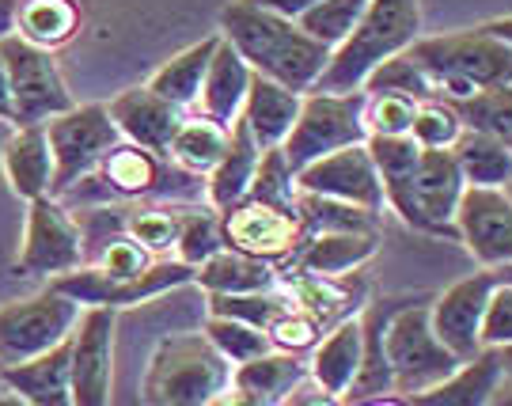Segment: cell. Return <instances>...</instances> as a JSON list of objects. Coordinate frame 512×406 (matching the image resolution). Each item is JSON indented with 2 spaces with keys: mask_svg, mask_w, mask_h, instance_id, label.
<instances>
[{
  "mask_svg": "<svg viewBox=\"0 0 512 406\" xmlns=\"http://www.w3.org/2000/svg\"><path fill=\"white\" fill-rule=\"evenodd\" d=\"M220 35L236 46L251 73L293 92H311L330 65V46L315 42L296 19L258 8L251 0H232L220 12Z\"/></svg>",
  "mask_w": 512,
  "mask_h": 406,
  "instance_id": "1",
  "label": "cell"
},
{
  "mask_svg": "<svg viewBox=\"0 0 512 406\" xmlns=\"http://www.w3.org/2000/svg\"><path fill=\"white\" fill-rule=\"evenodd\" d=\"M421 38V0H368L365 16L342 46L330 50L319 92H365V80L384 61L399 57Z\"/></svg>",
  "mask_w": 512,
  "mask_h": 406,
  "instance_id": "2",
  "label": "cell"
},
{
  "mask_svg": "<svg viewBox=\"0 0 512 406\" xmlns=\"http://www.w3.org/2000/svg\"><path fill=\"white\" fill-rule=\"evenodd\" d=\"M406 54L418 61L421 73L433 84V95L444 103H459L486 88L512 84V46L486 35L482 27L418 38Z\"/></svg>",
  "mask_w": 512,
  "mask_h": 406,
  "instance_id": "3",
  "label": "cell"
},
{
  "mask_svg": "<svg viewBox=\"0 0 512 406\" xmlns=\"http://www.w3.org/2000/svg\"><path fill=\"white\" fill-rule=\"evenodd\" d=\"M232 384V365L205 331L164 334L148 357L141 399L145 406H209Z\"/></svg>",
  "mask_w": 512,
  "mask_h": 406,
  "instance_id": "4",
  "label": "cell"
},
{
  "mask_svg": "<svg viewBox=\"0 0 512 406\" xmlns=\"http://www.w3.org/2000/svg\"><path fill=\"white\" fill-rule=\"evenodd\" d=\"M384 353L395 395H418L440 384L459 365V357L437 338L429 323V304H403L384 319Z\"/></svg>",
  "mask_w": 512,
  "mask_h": 406,
  "instance_id": "5",
  "label": "cell"
},
{
  "mask_svg": "<svg viewBox=\"0 0 512 406\" xmlns=\"http://www.w3.org/2000/svg\"><path fill=\"white\" fill-rule=\"evenodd\" d=\"M365 103H368L365 92H319V88L304 92L293 133L281 145L289 167L300 171L311 160L330 156L338 148L365 145L368 141Z\"/></svg>",
  "mask_w": 512,
  "mask_h": 406,
  "instance_id": "6",
  "label": "cell"
},
{
  "mask_svg": "<svg viewBox=\"0 0 512 406\" xmlns=\"http://www.w3.org/2000/svg\"><path fill=\"white\" fill-rule=\"evenodd\" d=\"M50 152H54V198L69 194L80 179H88L95 167L122 145V133L110 118L107 103L69 107L46 122Z\"/></svg>",
  "mask_w": 512,
  "mask_h": 406,
  "instance_id": "7",
  "label": "cell"
},
{
  "mask_svg": "<svg viewBox=\"0 0 512 406\" xmlns=\"http://www.w3.org/2000/svg\"><path fill=\"white\" fill-rule=\"evenodd\" d=\"M0 57L12 80V107H16L12 122L16 126H46L50 118L76 107L50 50L27 42L23 35H8L0 38Z\"/></svg>",
  "mask_w": 512,
  "mask_h": 406,
  "instance_id": "8",
  "label": "cell"
},
{
  "mask_svg": "<svg viewBox=\"0 0 512 406\" xmlns=\"http://www.w3.org/2000/svg\"><path fill=\"white\" fill-rule=\"evenodd\" d=\"M80 319V304L61 289H42L0 308V365H19L61 346Z\"/></svg>",
  "mask_w": 512,
  "mask_h": 406,
  "instance_id": "9",
  "label": "cell"
},
{
  "mask_svg": "<svg viewBox=\"0 0 512 406\" xmlns=\"http://www.w3.org/2000/svg\"><path fill=\"white\" fill-rule=\"evenodd\" d=\"M88 259V240L73 221V213L61 205V198H35L27 202V224H23V243H19L16 270L27 277H61L84 266Z\"/></svg>",
  "mask_w": 512,
  "mask_h": 406,
  "instance_id": "10",
  "label": "cell"
},
{
  "mask_svg": "<svg viewBox=\"0 0 512 406\" xmlns=\"http://www.w3.org/2000/svg\"><path fill=\"white\" fill-rule=\"evenodd\" d=\"M194 266L186 262H152L145 274L137 277H107L99 274L95 266H76L69 274L54 277L50 285L61 289L65 296H73L76 304L84 308H133V304H145L152 296H164L167 289H179V285H194Z\"/></svg>",
  "mask_w": 512,
  "mask_h": 406,
  "instance_id": "11",
  "label": "cell"
},
{
  "mask_svg": "<svg viewBox=\"0 0 512 406\" xmlns=\"http://www.w3.org/2000/svg\"><path fill=\"white\" fill-rule=\"evenodd\" d=\"M114 308H84L69 334V376L76 406H110L114 384Z\"/></svg>",
  "mask_w": 512,
  "mask_h": 406,
  "instance_id": "12",
  "label": "cell"
},
{
  "mask_svg": "<svg viewBox=\"0 0 512 406\" xmlns=\"http://www.w3.org/2000/svg\"><path fill=\"white\" fill-rule=\"evenodd\" d=\"M456 240L478 266L501 270L512 262V198L501 186H467L456 205Z\"/></svg>",
  "mask_w": 512,
  "mask_h": 406,
  "instance_id": "13",
  "label": "cell"
},
{
  "mask_svg": "<svg viewBox=\"0 0 512 406\" xmlns=\"http://www.w3.org/2000/svg\"><path fill=\"white\" fill-rule=\"evenodd\" d=\"M497 285V270H478V274L459 277L444 293L429 304V323L437 338L456 353L459 361H471L482 353V315L490 304V293Z\"/></svg>",
  "mask_w": 512,
  "mask_h": 406,
  "instance_id": "14",
  "label": "cell"
},
{
  "mask_svg": "<svg viewBox=\"0 0 512 406\" xmlns=\"http://www.w3.org/2000/svg\"><path fill=\"white\" fill-rule=\"evenodd\" d=\"M296 186L304 194H319V198H338V202L365 205L372 213H384V183L380 171L372 164L365 145L338 148L330 156L311 160L308 167L296 171Z\"/></svg>",
  "mask_w": 512,
  "mask_h": 406,
  "instance_id": "15",
  "label": "cell"
},
{
  "mask_svg": "<svg viewBox=\"0 0 512 406\" xmlns=\"http://www.w3.org/2000/svg\"><path fill=\"white\" fill-rule=\"evenodd\" d=\"M220 228H224V243L228 247H236L243 255H255V259H266V262L285 259L304 240V228H300L296 213L277 209V205L251 202V198H243L239 205L224 209Z\"/></svg>",
  "mask_w": 512,
  "mask_h": 406,
  "instance_id": "16",
  "label": "cell"
},
{
  "mask_svg": "<svg viewBox=\"0 0 512 406\" xmlns=\"http://www.w3.org/2000/svg\"><path fill=\"white\" fill-rule=\"evenodd\" d=\"M114 126L122 133V141L129 145H141L156 156H167L171 148V137L179 133L183 118L190 111H179L175 103H167L152 88H126L122 95H114L107 103Z\"/></svg>",
  "mask_w": 512,
  "mask_h": 406,
  "instance_id": "17",
  "label": "cell"
},
{
  "mask_svg": "<svg viewBox=\"0 0 512 406\" xmlns=\"http://www.w3.org/2000/svg\"><path fill=\"white\" fill-rule=\"evenodd\" d=\"M4 179L23 202L35 198H54V152L46 126H16V133L4 141Z\"/></svg>",
  "mask_w": 512,
  "mask_h": 406,
  "instance_id": "18",
  "label": "cell"
},
{
  "mask_svg": "<svg viewBox=\"0 0 512 406\" xmlns=\"http://www.w3.org/2000/svg\"><path fill=\"white\" fill-rule=\"evenodd\" d=\"M0 380H4V388L16 391L19 399L31 406H76L73 376H69V338L31 361L0 365Z\"/></svg>",
  "mask_w": 512,
  "mask_h": 406,
  "instance_id": "19",
  "label": "cell"
},
{
  "mask_svg": "<svg viewBox=\"0 0 512 406\" xmlns=\"http://www.w3.org/2000/svg\"><path fill=\"white\" fill-rule=\"evenodd\" d=\"M501 380H505L501 350H482L471 361H459L440 384L410 395V406H490Z\"/></svg>",
  "mask_w": 512,
  "mask_h": 406,
  "instance_id": "20",
  "label": "cell"
},
{
  "mask_svg": "<svg viewBox=\"0 0 512 406\" xmlns=\"http://www.w3.org/2000/svg\"><path fill=\"white\" fill-rule=\"evenodd\" d=\"M251 65L239 57V50L220 35L217 54L209 61V73L202 80V95H198V114L213 118L220 126H232L243 111V99L251 92Z\"/></svg>",
  "mask_w": 512,
  "mask_h": 406,
  "instance_id": "21",
  "label": "cell"
},
{
  "mask_svg": "<svg viewBox=\"0 0 512 406\" xmlns=\"http://www.w3.org/2000/svg\"><path fill=\"white\" fill-rule=\"evenodd\" d=\"M361 346H365V323H361V315L338 319V323L315 342L308 376L319 388H327L330 395H342V399H346L349 384H353V376L361 369Z\"/></svg>",
  "mask_w": 512,
  "mask_h": 406,
  "instance_id": "22",
  "label": "cell"
},
{
  "mask_svg": "<svg viewBox=\"0 0 512 406\" xmlns=\"http://www.w3.org/2000/svg\"><path fill=\"white\" fill-rule=\"evenodd\" d=\"M300 99H304V92H293V88L255 73L239 118L247 122V130H251V137H255V145L262 152L285 145V137L296 126V114H300Z\"/></svg>",
  "mask_w": 512,
  "mask_h": 406,
  "instance_id": "23",
  "label": "cell"
},
{
  "mask_svg": "<svg viewBox=\"0 0 512 406\" xmlns=\"http://www.w3.org/2000/svg\"><path fill=\"white\" fill-rule=\"evenodd\" d=\"M304 247L296 251V270L315 277H342L361 270L376 247H380V232H315L304 236Z\"/></svg>",
  "mask_w": 512,
  "mask_h": 406,
  "instance_id": "24",
  "label": "cell"
},
{
  "mask_svg": "<svg viewBox=\"0 0 512 406\" xmlns=\"http://www.w3.org/2000/svg\"><path fill=\"white\" fill-rule=\"evenodd\" d=\"M258 160H262V148L255 145V137L247 130V122L236 118L232 126H228V148H224V156L217 160V167L209 171V205L224 213V209H232L247 198V190L255 183V171H258Z\"/></svg>",
  "mask_w": 512,
  "mask_h": 406,
  "instance_id": "25",
  "label": "cell"
},
{
  "mask_svg": "<svg viewBox=\"0 0 512 406\" xmlns=\"http://www.w3.org/2000/svg\"><path fill=\"white\" fill-rule=\"evenodd\" d=\"M217 42H220V31L202 38V42H194V46H186L183 54H175L171 61H164L156 73L148 76V88L160 95V99H167V103H175L179 111H194L198 107V95H202V80L209 73V61L217 54Z\"/></svg>",
  "mask_w": 512,
  "mask_h": 406,
  "instance_id": "26",
  "label": "cell"
},
{
  "mask_svg": "<svg viewBox=\"0 0 512 406\" xmlns=\"http://www.w3.org/2000/svg\"><path fill=\"white\" fill-rule=\"evenodd\" d=\"M194 285H202L209 296H228V293H262L274 289L277 270L274 262L243 255L236 247H220L213 259H205L194 274Z\"/></svg>",
  "mask_w": 512,
  "mask_h": 406,
  "instance_id": "27",
  "label": "cell"
},
{
  "mask_svg": "<svg viewBox=\"0 0 512 406\" xmlns=\"http://www.w3.org/2000/svg\"><path fill=\"white\" fill-rule=\"evenodd\" d=\"M452 156H456L467 186H501L505 190L512 183V145L501 141V137L463 130Z\"/></svg>",
  "mask_w": 512,
  "mask_h": 406,
  "instance_id": "28",
  "label": "cell"
},
{
  "mask_svg": "<svg viewBox=\"0 0 512 406\" xmlns=\"http://www.w3.org/2000/svg\"><path fill=\"white\" fill-rule=\"evenodd\" d=\"M88 179H99V183L107 186L110 194H122V198H141V194H152L156 186H160V160H156V152H148L141 145H122L110 152L103 164L95 167Z\"/></svg>",
  "mask_w": 512,
  "mask_h": 406,
  "instance_id": "29",
  "label": "cell"
},
{
  "mask_svg": "<svg viewBox=\"0 0 512 406\" xmlns=\"http://www.w3.org/2000/svg\"><path fill=\"white\" fill-rule=\"evenodd\" d=\"M308 380V365L300 361V353H285V350H266L255 361H243L232 369V384L236 388H247L270 399V403H285V395Z\"/></svg>",
  "mask_w": 512,
  "mask_h": 406,
  "instance_id": "30",
  "label": "cell"
},
{
  "mask_svg": "<svg viewBox=\"0 0 512 406\" xmlns=\"http://www.w3.org/2000/svg\"><path fill=\"white\" fill-rule=\"evenodd\" d=\"M228 148V126H220L205 114H186L179 133L171 137L167 156L190 175H209Z\"/></svg>",
  "mask_w": 512,
  "mask_h": 406,
  "instance_id": "31",
  "label": "cell"
},
{
  "mask_svg": "<svg viewBox=\"0 0 512 406\" xmlns=\"http://www.w3.org/2000/svg\"><path fill=\"white\" fill-rule=\"evenodd\" d=\"M296 217L304 236L315 232H380V213L365 205L338 202V198H319V194H296Z\"/></svg>",
  "mask_w": 512,
  "mask_h": 406,
  "instance_id": "32",
  "label": "cell"
},
{
  "mask_svg": "<svg viewBox=\"0 0 512 406\" xmlns=\"http://www.w3.org/2000/svg\"><path fill=\"white\" fill-rule=\"evenodd\" d=\"M80 27V12L73 0H23L16 19V35L35 42L42 50H54L69 42Z\"/></svg>",
  "mask_w": 512,
  "mask_h": 406,
  "instance_id": "33",
  "label": "cell"
},
{
  "mask_svg": "<svg viewBox=\"0 0 512 406\" xmlns=\"http://www.w3.org/2000/svg\"><path fill=\"white\" fill-rule=\"evenodd\" d=\"M452 107H456L463 130L490 133V137H501L512 145V84L475 92L471 99H459Z\"/></svg>",
  "mask_w": 512,
  "mask_h": 406,
  "instance_id": "34",
  "label": "cell"
},
{
  "mask_svg": "<svg viewBox=\"0 0 512 406\" xmlns=\"http://www.w3.org/2000/svg\"><path fill=\"white\" fill-rule=\"evenodd\" d=\"M205 338L217 346V353L236 369L243 361H255L266 350H274L270 334L262 327H251V323H239V319H228V315H209L205 323Z\"/></svg>",
  "mask_w": 512,
  "mask_h": 406,
  "instance_id": "35",
  "label": "cell"
},
{
  "mask_svg": "<svg viewBox=\"0 0 512 406\" xmlns=\"http://www.w3.org/2000/svg\"><path fill=\"white\" fill-rule=\"evenodd\" d=\"M224 243V228H220L217 209H190V213H179V236H175V251H179V262L186 266H202L205 259H213Z\"/></svg>",
  "mask_w": 512,
  "mask_h": 406,
  "instance_id": "36",
  "label": "cell"
},
{
  "mask_svg": "<svg viewBox=\"0 0 512 406\" xmlns=\"http://www.w3.org/2000/svg\"><path fill=\"white\" fill-rule=\"evenodd\" d=\"M368 0H319L315 8H308L304 16L296 19L304 31H308L315 42L323 46H342L349 38V31L357 27V19L365 16Z\"/></svg>",
  "mask_w": 512,
  "mask_h": 406,
  "instance_id": "37",
  "label": "cell"
},
{
  "mask_svg": "<svg viewBox=\"0 0 512 406\" xmlns=\"http://www.w3.org/2000/svg\"><path fill=\"white\" fill-rule=\"evenodd\" d=\"M296 194H300V186H296V171L289 167L285 152L281 148H266L262 160H258L255 183L247 190V198L296 213Z\"/></svg>",
  "mask_w": 512,
  "mask_h": 406,
  "instance_id": "38",
  "label": "cell"
},
{
  "mask_svg": "<svg viewBox=\"0 0 512 406\" xmlns=\"http://www.w3.org/2000/svg\"><path fill=\"white\" fill-rule=\"evenodd\" d=\"M289 308H293V300L274 293V289H262V293L209 296V315H228V319L251 323V327H262V331H266L281 312H289Z\"/></svg>",
  "mask_w": 512,
  "mask_h": 406,
  "instance_id": "39",
  "label": "cell"
},
{
  "mask_svg": "<svg viewBox=\"0 0 512 406\" xmlns=\"http://www.w3.org/2000/svg\"><path fill=\"white\" fill-rule=\"evenodd\" d=\"M365 126L368 137H406L418 114V99L403 92H365Z\"/></svg>",
  "mask_w": 512,
  "mask_h": 406,
  "instance_id": "40",
  "label": "cell"
},
{
  "mask_svg": "<svg viewBox=\"0 0 512 406\" xmlns=\"http://www.w3.org/2000/svg\"><path fill=\"white\" fill-rule=\"evenodd\" d=\"M410 137H414L421 148H456V141L463 137V122H459V114L452 103H444V99H425V103H418Z\"/></svg>",
  "mask_w": 512,
  "mask_h": 406,
  "instance_id": "41",
  "label": "cell"
},
{
  "mask_svg": "<svg viewBox=\"0 0 512 406\" xmlns=\"http://www.w3.org/2000/svg\"><path fill=\"white\" fill-rule=\"evenodd\" d=\"M126 236L141 243L148 255L171 251L175 236H179V213H167V209H129Z\"/></svg>",
  "mask_w": 512,
  "mask_h": 406,
  "instance_id": "42",
  "label": "cell"
},
{
  "mask_svg": "<svg viewBox=\"0 0 512 406\" xmlns=\"http://www.w3.org/2000/svg\"><path fill=\"white\" fill-rule=\"evenodd\" d=\"M270 334V342H274V350H285V353H304V350H315V342L323 338V319H315L311 312L304 308H289V312H281L266 327Z\"/></svg>",
  "mask_w": 512,
  "mask_h": 406,
  "instance_id": "43",
  "label": "cell"
},
{
  "mask_svg": "<svg viewBox=\"0 0 512 406\" xmlns=\"http://www.w3.org/2000/svg\"><path fill=\"white\" fill-rule=\"evenodd\" d=\"M482 350H512V281L501 277L482 315Z\"/></svg>",
  "mask_w": 512,
  "mask_h": 406,
  "instance_id": "44",
  "label": "cell"
},
{
  "mask_svg": "<svg viewBox=\"0 0 512 406\" xmlns=\"http://www.w3.org/2000/svg\"><path fill=\"white\" fill-rule=\"evenodd\" d=\"M92 266L99 270V274H107V277H137V274H145L148 266H152V255H148L137 240L118 236V240L103 243V251L95 255Z\"/></svg>",
  "mask_w": 512,
  "mask_h": 406,
  "instance_id": "45",
  "label": "cell"
},
{
  "mask_svg": "<svg viewBox=\"0 0 512 406\" xmlns=\"http://www.w3.org/2000/svg\"><path fill=\"white\" fill-rule=\"evenodd\" d=\"M285 406H349L342 395H330L327 388H319L315 380H300L289 395H285Z\"/></svg>",
  "mask_w": 512,
  "mask_h": 406,
  "instance_id": "46",
  "label": "cell"
},
{
  "mask_svg": "<svg viewBox=\"0 0 512 406\" xmlns=\"http://www.w3.org/2000/svg\"><path fill=\"white\" fill-rule=\"evenodd\" d=\"M209 406H277L270 403V399H262V395H255V391H247V388H236V384H228V388L220 391L217 399Z\"/></svg>",
  "mask_w": 512,
  "mask_h": 406,
  "instance_id": "47",
  "label": "cell"
},
{
  "mask_svg": "<svg viewBox=\"0 0 512 406\" xmlns=\"http://www.w3.org/2000/svg\"><path fill=\"white\" fill-rule=\"evenodd\" d=\"M251 4L270 8V12H277V16H285V19H300L308 8H315L319 0H251Z\"/></svg>",
  "mask_w": 512,
  "mask_h": 406,
  "instance_id": "48",
  "label": "cell"
},
{
  "mask_svg": "<svg viewBox=\"0 0 512 406\" xmlns=\"http://www.w3.org/2000/svg\"><path fill=\"white\" fill-rule=\"evenodd\" d=\"M12 80H8V65H4V57H0V122H12Z\"/></svg>",
  "mask_w": 512,
  "mask_h": 406,
  "instance_id": "49",
  "label": "cell"
},
{
  "mask_svg": "<svg viewBox=\"0 0 512 406\" xmlns=\"http://www.w3.org/2000/svg\"><path fill=\"white\" fill-rule=\"evenodd\" d=\"M23 0H0V38L16 35V19Z\"/></svg>",
  "mask_w": 512,
  "mask_h": 406,
  "instance_id": "50",
  "label": "cell"
},
{
  "mask_svg": "<svg viewBox=\"0 0 512 406\" xmlns=\"http://www.w3.org/2000/svg\"><path fill=\"white\" fill-rule=\"evenodd\" d=\"M482 31H486V35H494V38H501V42H509V46H512V16L490 19V23H482Z\"/></svg>",
  "mask_w": 512,
  "mask_h": 406,
  "instance_id": "51",
  "label": "cell"
},
{
  "mask_svg": "<svg viewBox=\"0 0 512 406\" xmlns=\"http://www.w3.org/2000/svg\"><path fill=\"white\" fill-rule=\"evenodd\" d=\"M490 406H512V376H505L501 384H497L494 399H490Z\"/></svg>",
  "mask_w": 512,
  "mask_h": 406,
  "instance_id": "52",
  "label": "cell"
},
{
  "mask_svg": "<svg viewBox=\"0 0 512 406\" xmlns=\"http://www.w3.org/2000/svg\"><path fill=\"white\" fill-rule=\"evenodd\" d=\"M353 406H410V399H403V395H380V399H365V403Z\"/></svg>",
  "mask_w": 512,
  "mask_h": 406,
  "instance_id": "53",
  "label": "cell"
},
{
  "mask_svg": "<svg viewBox=\"0 0 512 406\" xmlns=\"http://www.w3.org/2000/svg\"><path fill=\"white\" fill-rule=\"evenodd\" d=\"M0 406H31V403H23L16 391H8V395H0Z\"/></svg>",
  "mask_w": 512,
  "mask_h": 406,
  "instance_id": "54",
  "label": "cell"
},
{
  "mask_svg": "<svg viewBox=\"0 0 512 406\" xmlns=\"http://www.w3.org/2000/svg\"><path fill=\"white\" fill-rule=\"evenodd\" d=\"M501 365H505V376H512V350H501Z\"/></svg>",
  "mask_w": 512,
  "mask_h": 406,
  "instance_id": "55",
  "label": "cell"
},
{
  "mask_svg": "<svg viewBox=\"0 0 512 406\" xmlns=\"http://www.w3.org/2000/svg\"><path fill=\"white\" fill-rule=\"evenodd\" d=\"M497 277H501V281H512V262H509V266H501V270H497Z\"/></svg>",
  "mask_w": 512,
  "mask_h": 406,
  "instance_id": "56",
  "label": "cell"
},
{
  "mask_svg": "<svg viewBox=\"0 0 512 406\" xmlns=\"http://www.w3.org/2000/svg\"><path fill=\"white\" fill-rule=\"evenodd\" d=\"M505 194H509V198H512V183H509V186H505Z\"/></svg>",
  "mask_w": 512,
  "mask_h": 406,
  "instance_id": "57",
  "label": "cell"
}]
</instances>
